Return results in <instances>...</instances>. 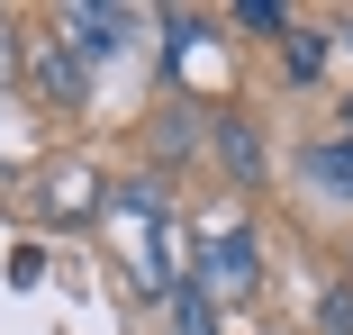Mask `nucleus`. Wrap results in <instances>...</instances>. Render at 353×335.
Listing matches in <instances>:
<instances>
[{
	"mask_svg": "<svg viewBox=\"0 0 353 335\" xmlns=\"http://www.w3.org/2000/svg\"><path fill=\"white\" fill-rule=\"evenodd\" d=\"M54 28H63V45H73L82 63H109V54H127L136 10H109V0H73V10H54Z\"/></svg>",
	"mask_w": 353,
	"mask_h": 335,
	"instance_id": "f257e3e1",
	"label": "nucleus"
},
{
	"mask_svg": "<svg viewBox=\"0 0 353 335\" xmlns=\"http://www.w3.org/2000/svg\"><path fill=\"white\" fill-rule=\"evenodd\" d=\"M28 82H37V100H54V109H82V100H91V63L63 45V37H46V45L28 54Z\"/></svg>",
	"mask_w": 353,
	"mask_h": 335,
	"instance_id": "f03ea898",
	"label": "nucleus"
},
{
	"mask_svg": "<svg viewBox=\"0 0 353 335\" xmlns=\"http://www.w3.org/2000/svg\"><path fill=\"white\" fill-rule=\"evenodd\" d=\"M190 281H199L208 299H236V290H254V236H245V227H218Z\"/></svg>",
	"mask_w": 353,
	"mask_h": 335,
	"instance_id": "7ed1b4c3",
	"label": "nucleus"
},
{
	"mask_svg": "<svg viewBox=\"0 0 353 335\" xmlns=\"http://www.w3.org/2000/svg\"><path fill=\"white\" fill-rule=\"evenodd\" d=\"M299 181H308L317 199H335V209H353V136H317V145H299Z\"/></svg>",
	"mask_w": 353,
	"mask_h": 335,
	"instance_id": "20e7f679",
	"label": "nucleus"
},
{
	"mask_svg": "<svg viewBox=\"0 0 353 335\" xmlns=\"http://www.w3.org/2000/svg\"><path fill=\"white\" fill-rule=\"evenodd\" d=\"M218 163H227L236 190H263V136H254L245 109H218Z\"/></svg>",
	"mask_w": 353,
	"mask_h": 335,
	"instance_id": "39448f33",
	"label": "nucleus"
},
{
	"mask_svg": "<svg viewBox=\"0 0 353 335\" xmlns=\"http://www.w3.org/2000/svg\"><path fill=\"white\" fill-rule=\"evenodd\" d=\"M172 335H218V299L199 281H172Z\"/></svg>",
	"mask_w": 353,
	"mask_h": 335,
	"instance_id": "423d86ee",
	"label": "nucleus"
},
{
	"mask_svg": "<svg viewBox=\"0 0 353 335\" xmlns=\"http://www.w3.org/2000/svg\"><path fill=\"white\" fill-rule=\"evenodd\" d=\"M281 63H290V73H299V82H317V73H326V37L290 19V37H281Z\"/></svg>",
	"mask_w": 353,
	"mask_h": 335,
	"instance_id": "0eeeda50",
	"label": "nucleus"
},
{
	"mask_svg": "<svg viewBox=\"0 0 353 335\" xmlns=\"http://www.w3.org/2000/svg\"><path fill=\"white\" fill-rule=\"evenodd\" d=\"M236 28H254V37H290V10H281V0H236Z\"/></svg>",
	"mask_w": 353,
	"mask_h": 335,
	"instance_id": "6e6552de",
	"label": "nucleus"
},
{
	"mask_svg": "<svg viewBox=\"0 0 353 335\" xmlns=\"http://www.w3.org/2000/svg\"><path fill=\"white\" fill-rule=\"evenodd\" d=\"M317 335H353V290H326L317 299Z\"/></svg>",
	"mask_w": 353,
	"mask_h": 335,
	"instance_id": "1a4fd4ad",
	"label": "nucleus"
},
{
	"mask_svg": "<svg viewBox=\"0 0 353 335\" xmlns=\"http://www.w3.org/2000/svg\"><path fill=\"white\" fill-rule=\"evenodd\" d=\"M0 73H10V37H0Z\"/></svg>",
	"mask_w": 353,
	"mask_h": 335,
	"instance_id": "9d476101",
	"label": "nucleus"
}]
</instances>
